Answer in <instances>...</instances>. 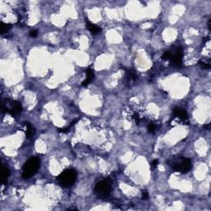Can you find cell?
I'll use <instances>...</instances> for the list:
<instances>
[{
    "instance_id": "1",
    "label": "cell",
    "mask_w": 211,
    "mask_h": 211,
    "mask_svg": "<svg viewBox=\"0 0 211 211\" xmlns=\"http://www.w3.org/2000/svg\"><path fill=\"white\" fill-rule=\"evenodd\" d=\"M77 179V172L74 169H67L64 171L60 175L58 176L59 184L63 187H70L72 186Z\"/></svg>"
},
{
    "instance_id": "2",
    "label": "cell",
    "mask_w": 211,
    "mask_h": 211,
    "mask_svg": "<svg viewBox=\"0 0 211 211\" xmlns=\"http://www.w3.org/2000/svg\"><path fill=\"white\" fill-rule=\"evenodd\" d=\"M40 160L37 158H31L26 162L22 168V177L24 179H29L36 172L40 167Z\"/></svg>"
},
{
    "instance_id": "3",
    "label": "cell",
    "mask_w": 211,
    "mask_h": 211,
    "mask_svg": "<svg viewBox=\"0 0 211 211\" xmlns=\"http://www.w3.org/2000/svg\"><path fill=\"white\" fill-rule=\"evenodd\" d=\"M110 192H111V183L108 181H99L95 186V193L98 197L101 199L108 197Z\"/></svg>"
},
{
    "instance_id": "4",
    "label": "cell",
    "mask_w": 211,
    "mask_h": 211,
    "mask_svg": "<svg viewBox=\"0 0 211 211\" xmlns=\"http://www.w3.org/2000/svg\"><path fill=\"white\" fill-rule=\"evenodd\" d=\"M172 169L181 173H186L191 168V162L189 158H182L179 162H176L172 165Z\"/></svg>"
},
{
    "instance_id": "5",
    "label": "cell",
    "mask_w": 211,
    "mask_h": 211,
    "mask_svg": "<svg viewBox=\"0 0 211 211\" xmlns=\"http://www.w3.org/2000/svg\"><path fill=\"white\" fill-rule=\"evenodd\" d=\"M9 105H10V107L4 109L3 111H7L8 113H11L12 115H16V114H18L19 112H21V110H22L21 104L19 102H17V101L11 102Z\"/></svg>"
},
{
    "instance_id": "6",
    "label": "cell",
    "mask_w": 211,
    "mask_h": 211,
    "mask_svg": "<svg viewBox=\"0 0 211 211\" xmlns=\"http://www.w3.org/2000/svg\"><path fill=\"white\" fill-rule=\"evenodd\" d=\"M172 63L175 67H181L182 64V51L181 49H177L174 55H172Z\"/></svg>"
},
{
    "instance_id": "7",
    "label": "cell",
    "mask_w": 211,
    "mask_h": 211,
    "mask_svg": "<svg viewBox=\"0 0 211 211\" xmlns=\"http://www.w3.org/2000/svg\"><path fill=\"white\" fill-rule=\"evenodd\" d=\"M173 114L175 115L176 117L182 119V120H187L188 118V115L186 113L185 110L181 108H176L173 111Z\"/></svg>"
},
{
    "instance_id": "8",
    "label": "cell",
    "mask_w": 211,
    "mask_h": 211,
    "mask_svg": "<svg viewBox=\"0 0 211 211\" xmlns=\"http://www.w3.org/2000/svg\"><path fill=\"white\" fill-rule=\"evenodd\" d=\"M86 73H87V79H86L85 81H83L82 83V86H84V87L88 86V84L93 81V77H94V73H93V69L88 68V70H87V72H86Z\"/></svg>"
},
{
    "instance_id": "9",
    "label": "cell",
    "mask_w": 211,
    "mask_h": 211,
    "mask_svg": "<svg viewBox=\"0 0 211 211\" xmlns=\"http://www.w3.org/2000/svg\"><path fill=\"white\" fill-rule=\"evenodd\" d=\"M88 29L90 31V32L93 34V35H97L98 33H100L102 29L100 27H98V26L94 25V24H92L90 23L89 21H88Z\"/></svg>"
},
{
    "instance_id": "10",
    "label": "cell",
    "mask_w": 211,
    "mask_h": 211,
    "mask_svg": "<svg viewBox=\"0 0 211 211\" xmlns=\"http://www.w3.org/2000/svg\"><path fill=\"white\" fill-rule=\"evenodd\" d=\"M10 175V172L7 168V167H3L2 170V177H1V182L3 184H5L8 181V178L9 177Z\"/></svg>"
},
{
    "instance_id": "11",
    "label": "cell",
    "mask_w": 211,
    "mask_h": 211,
    "mask_svg": "<svg viewBox=\"0 0 211 211\" xmlns=\"http://www.w3.org/2000/svg\"><path fill=\"white\" fill-rule=\"evenodd\" d=\"M26 136H27L28 138H31L32 136H34V134L36 133V129H35V128L31 125V124L29 123H26Z\"/></svg>"
},
{
    "instance_id": "12",
    "label": "cell",
    "mask_w": 211,
    "mask_h": 211,
    "mask_svg": "<svg viewBox=\"0 0 211 211\" xmlns=\"http://www.w3.org/2000/svg\"><path fill=\"white\" fill-rule=\"evenodd\" d=\"M127 77L129 78V80H136L137 79V73L134 70H132V69H129L127 71Z\"/></svg>"
},
{
    "instance_id": "13",
    "label": "cell",
    "mask_w": 211,
    "mask_h": 211,
    "mask_svg": "<svg viewBox=\"0 0 211 211\" xmlns=\"http://www.w3.org/2000/svg\"><path fill=\"white\" fill-rule=\"evenodd\" d=\"M0 27H1V33L2 34H4L5 32L8 31L11 28L10 24H7V23H3V22H1L0 23Z\"/></svg>"
},
{
    "instance_id": "14",
    "label": "cell",
    "mask_w": 211,
    "mask_h": 211,
    "mask_svg": "<svg viewBox=\"0 0 211 211\" xmlns=\"http://www.w3.org/2000/svg\"><path fill=\"white\" fill-rule=\"evenodd\" d=\"M199 64L201 65V67L202 68H210V63H206V62L202 61V60L199 61Z\"/></svg>"
},
{
    "instance_id": "15",
    "label": "cell",
    "mask_w": 211,
    "mask_h": 211,
    "mask_svg": "<svg viewBox=\"0 0 211 211\" xmlns=\"http://www.w3.org/2000/svg\"><path fill=\"white\" fill-rule=\"evenodd\" d=\"M171 57H172V53L170 51H167L163 55L162 58H163V59H171Z\"/></svg>"
},
{
    "instance_id": "16",
    "label": "cell",
    "mask_w": 211,
    "mask_h": 211,
    "mask_svg": "<svg viewBox=\"0 0 211 211\" xmlns=\"http://www.w3.org/2000/svg\"><path fill=\"white\" fill-rule=\"evenodd\" d=\"M156 129V126H155L154 124L153 123H150L149 125V126H148V130L149 131V132H154Z\"/></svg>"
},
{
    "instance_id": "17",
    "label": "cell",
    "mask_w": 211,
    "mask_h": 211,
    "mask_svg": "<svg viewBox=\"0 0 211 211\" xmlns=\"http://www.w3.org/2000/svg\"><path fill=\"white\" fill-rule=\"evenodd\" d=\"M37 35H38L37 31H35V30H34V31H30V36H31V37H36Z\"/></svg>"
},
{
    "instance_id": "18",
    "label": "cell",
    "mask_w": 211,
    "mask_h": 211,
    "mask_svg": "<svg viewBox=\"0 0 211 211\" xmlns=\"http://www.w3.org/2000/svg\"><path fill=\"white\" fill-rule=\"evenodd\" d=\"M158 164V162L157 160H154V161L151 163V167H152L153 168H154V167H157V165Z\"/></svg>"
},
{
    "instance_id": "19",
    "label": "cell",
    "mask_w": 211,
    "mask_h": 211,
    "mask_svg": "<svg viewBox=\"0 0 211 211\" xmlns=\"http://www.w3.org/2000/svg\"><path fill=\"white\" fill-rule=\"evenodd\" d=\"M143 199H148V197H149V193H148V191H143Z\"/></svg>"
},
{
    "instance_id": "20",
    "label": "cell",
    "mask_w": 211,
    "mask_h": 211,
    "mask_svg": "<svg viewBox=\"0 0 211 211\" xmlns=\"http://www.w3.org/2000/svg\"><path fill=\"white\" fill-rule=\"evenodd\" d=\"M68 130V129H59V132H60V133H67Z\"/></svg>"
},
{
    "instance_id": "21",
    "label": "cell",
    "mask_w": 211,
    "mask_h": 211,
    "mask_svg": "<svg viewBox=\"0 0 211 211\" xmlns=\"http://www.w3.org/2000/svg\"><path fill=\"white\" fill-rule=\"evenodd\" d=\"M209 127H210V125H205V129H208Z\"/></svg>"
}]
</instances>
